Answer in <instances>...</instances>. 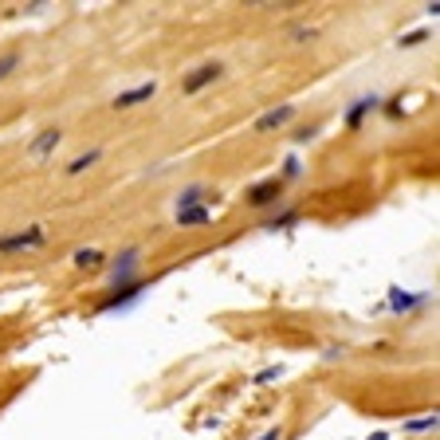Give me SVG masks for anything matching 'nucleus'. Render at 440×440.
<instances>
[{"mask_svg":"<svg viewBox=\"0 0 440 440\" xmlns=\"http://www.w3.org/2000/svg\"><path fill=\"white\" fill-rule=\"evenodd\" d=\"M43 244H48V229H43V224L0 232V255H24V252H35V248H43Z\"/></svg>","mask_w":440,"mask_h":440,"instance_id":"f257e3e1","label":"nucleus"},{"mask_svg":"<svg viewBox=\"0 0 440 440\" xmlns=\"http://www.w3.org/2000/svg\"><path fill=\"white\" fill-rule=\"evenodd\" d=\"M142 248L138 244H130V248H122L119 255H110L106 260V280H110V287H122V283H134L138 280V268H142Z\"/></svg>","mask_w":440,"mask_h":440,"instance_id":"f03ea898","label":"nucleus"},{"mask_svg":"<svg viewBox=\"0 0 440 440\" xmlns=\"http://www.w3.org/2000/svg\"><path fill=\"white\" fill-rule=\"evenodd\" d=\"M220 79H224V63L209 60V63H201V67H193V71H185V75H181V94H185V99H193V94H201L204 87L220 83Z\"/></svg>","mask_w":440,"mask_h":440,"instance_id":"7ed1b4c3","label":"nucleus"},{"mask_svg":"<svg viewBox=\"0 0 440 440\" xmlns=\"http://www.w3.org/2000/svg\"><path fill=\"white\" fill-rule=\"evenodd\" d=\"M295 114H299L295 102H280V106L263 110L260 119L252 122V134H280V130H287L291 122H295Z\"/></svg>","mask_w":440,"mask_h":440,"instance_id":"20e7f679","label":"nucleus"},{"mask_svg":"<svg viewBox=\"0 0 440 440\" xmlns=\"http://www.w3.org/2000/svg\"><path fill=\"white\" fill-rule=\"evenodd\" d=\"M283 181L280 177H263V181H255L252 189L244 193V204L248 209H271V204H280L283 201Z\"/></svg>","mask_w":440,"mask_h":440,"instance_id":"39448f33","label":"nucleus"},{"mask_svg":"<svg viewBox=\"0 0 440 440\" xmlns=\"http://www.w3.org/2000/svg\"><path fill=\"white\" fill-rule=\"evenodd\" d=\"M150 291V283L145 280H134V283H122V287H110V295L99 303V314H110V311H122V307L138 303V299Z\"/></svg>","mask_w":440,"mask_h":440,"instance_id":"423d86ee","label":"nucleus"},{"mask_svg":"<svg viewBox=\"0 0 440 440\" xmlns=\"http://www.w3.org/2000/svg\"><path fill=\"white\" fill-rule=\"evenodd\" d=\"M373 110H381V94H378V91L358 94V99L346 106V114H342V126H346V130H358V126H362V122L373 114Z\"/></svg>","mask_w":440,"mask_h":440,"instance_id":"0eeeda50","label":"nucleus"},{"mask_svg":"<svg viewBox=\"0 0 440 440\" xmlns=\"http://www.w3.org/2000/svg\"><path fill=\"white\" fill-rule=\"evenodd\" d=\"M424 303H429V291H405V287H390V295H385V307H390L393 314H413V311H421Z\"/></svg>","mask_w":440,"mask_h":440,"instance_id":"6e6552de","label":"nucleus"},{"mask_svg":"<svg viewBox=\"0 0 440 440\" xmlns=\"http://www.w3.org/2000/svg\"><path fill=\"white\" fill-rule=\"evenodd\" d=\"M153 94H158V79H145V83H138V87L119 91L110 106H114V110H134V106H142V102H150Z\"/></svg>","mask_w":440,"mask_h":440,"instance_id":"1a4fd4ad","label":"nucleus"},{"mask_svg":"<svg viewBox=\"0 0 440 440\" xmlns=\"http://www.w3.org/2000/svg\"><path fill=\"white\" fill-rule=\"evenodd\" d=\"M60 145H63V130H60V126L40 130V134H35L32 142H28V158H32V161H48L51 153L60 150Z\"/></svg>","mask_w":440,"mask_h":440,"instance_id":"9d476101","label":"nucleus"},{"mask_svg":"<svg viewBox=\"0 0 440 440\" xmlns=\"http://www.w3.org/2000/svg\"><path fill=\"white\" fill-rule=\"evenodd\" d=\"M209 197H216V189L204 185V181H193V185H185L177 193V204H173V212L181 209H197V204H209Z\"/></svg>","mask_w":440,"mask_h":440,"instance_id":"9b49d317","label":"nucleus"},{"mask_svg":"<svg viewBox=\"0 0 440 440\" xmlns=\"http://www.w3.org/2000/svg\"><path fill=\"white\" fill-rule=\"evenodd\" d=\"M110 255L102 252V248H75L71 252V263H75V271H102L106 268Z\"/></svg>","mask_w":440,"mask_h":440,"instance_id":"f8f14e48","label":"nucleus"},{"mask_svg":"<svg viewBox=\"0 0 440 440\" xmlns=\"http://www.w3.org/2000/svg\"><path fill=\"white\" fill-rule=\"evenodd\" d=\"M99 161H102V145H91L87 153H75V158H71L67 165H63V173H67V177H79V173L94 170Z\"/></svg>","mask_w":440,"mask_h":440,"instance_id":"ddd939ff","label":"nucleus"},{"mask_svg":"<svg viewBox=\"0 0 440 440\" xmlns=\"http://www.w3.org/2000/svg\"><path fill=\"white\" fill-rule=\"evenodd\" d=\"M173 220H177V229H201V224H209V220H212V204L181 209V212H173Z\"/></svg>","mask_w":440,"mask_h":440,"instance_id":"4468645a","label":"nucleus"},{"mask_svg":"<svg viewBox=\"0 0 440 440\" xmlns=\"http://www.w3.org/2000/svg\"><path fill=\"white\" fill-rule=\"evenodd\" d=\"M295 224H299V209H280L275 216L263 220L260 229L263 232H283V229H295Z\"/></svg>","mask_w":440,"mask_h":440,"instance_id":"2eb2a0df","label":"nucleus"},{"mask_svg":"<svg viewBox=\"0 0 440 440\" xmlns=\"http://www.w3.org/2000/svg\"><path fill=\"white\" fill-rule=\"evenodd\" d=\"M436 424H440V417H436V409H432L429 417H417V421H405L401 429H405V432H413V436H417V432H436Z\"/></svg>","mask_w":440,"mask_h":440,"instance_id":"dca6fc26","label":"nucleus"},{"mask_svg":"<svg viewBox=\"0 0 440 440\" xmlns=\"http://www.w3.org/2000/svg\"><path fill=\"white\" fill-rule=\"evenodd\" d=\"M295 177H303V161H299L295 153H287V158H283V170H280V181L287 185V181H295Z\"/></svg>","mask_w":440,"mask_h":440,"instance_id":"f3484780","label":"nucleus"},{"mask_svg":"<svg viewBox=\"0 0 440 440\" xmlns=\"http://www.w3.org/2000/svg\"><path fill=\"white\" fill-rule=\"evenodd\" d=\"M12 71H20V51H16V48L0 55V83H4V79H9Z\"/></svg>","mask_w":440,"mask_h":440,"instance_id":"a211bd4d","label":"nucleus"},{"mask_svg":"<svg viewBox=\"0 0 440 440\" xmlns=\"http://www.w3.org/2000/svg\"><path fill=\"white\" fill-rule=\"evenodd\" d=\"M429 40V28H413V32H405V35H397V48H421V43Z\"/></svg>","mask_w":440,"mask_h":440,"instance_id":"6ab92c4d","label":"nucleus"},{"mask_svg":"<svg viewBox=\"0 0 440 440\" xmlns=\"http://www.w3.org/2000/svg\"><path fill=\"white\" fill-rule=\"evenodd\" d=\"M314 40H319V28H314V24H299V28H291V43H314Z\"/></svg>","mask_w":440,"mask_h":440,"instance_id":"aec40b11","label":"nucleus"},{"mask_svg":"<svg viewBox=\"0 0 440 440\" xmlns=\"http://www.w3.org/2000/svg\"><path fill=\"white\" fill-rule=\"evenodd\" d=\"M280 373H283L280 365H263V370L252 378V385H268V381H280Z\"/></svg>","mask_w":440,"mask_h":440,"instance_id":"412c9836","label":"nucleus"},{"mask_svg":"<svg viewBox=\"0 0 440 440\" xmlns=\"http://www.w3.org/2000/svg\"><path fill=\"white\" fill-rule=\"evenodd\" d=\"M314 134H319V126L311 122V126H299L295 134H291V142H295V145H307V142H314Z\"/></svg>","mask_w":440,"mask_h":440,"instance_id":"4be33fe9","label":"nucleus"},{"mask_svg":"<svg viewBox=\"0 0 440 440\" xmlns=\"http://www.w3.org/2000/svg\"><path fill=\"white\" fill-rule=\"evenodd\" d=\"M381 110L390 114V119H401L405 110H401V99H381Z\"/></svg>","mask_w":440,"mask_h":440,"instance_id":"5701e85b","label":"nucleus"},{"mask_svg":"<svg viewBox=\"0 0 440 440\" xmlns=\"http://www.w3.org/2000/svg\"><path fill=\"white\" fill-rule=\"evenodd\" d=\"M255 440H283V429H280V424H275V429L260 432V436H255Z\"/></svg>","mask_w":440,"mask_h":440,"instance_id":"b1692460","label":"nucleus"},{"mask_svg":"<svg viewBox=\"0 0 440 440\" xmlns=\"http://www.w3.org/2000/svg\"><path fill=\"white\" fill-rule=\"evenodd\" d=\"M365 440H390V432H385V429H378V432H370Z\"/></svg>","mask_w":440,"mask_h":440,"instance_id":"393cba45","label":"nucleus"}]
</instances>
